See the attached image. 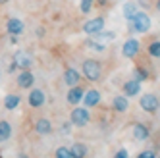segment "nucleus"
<instances>
[{
  "mask_svg": "<svg viewBox=\"0 0 160 158\" xmlns=\"http://www.w3.org/2000/svg\"><path fill=\"white\" fill-rule=\"evenodd\" d=\"M70 126H72V123H64V126L60 127V133L62 135H68V133H70Z\"/></svg>",
  "mask_w": 160,
  "mask_h": 158,
  "instance_id": "obj_30",
  "label": "nucleus"
},
{
  "mask_svg": "<svg viewBox=\"0 0 160 158\" xmlns=\"http://www.w3.org/2000/svg\"><path fill=\"white\" fill-rule=\"evenodd\" d=\"M141 50V42L137 41V39H128L123 42V47H122V54H123V58H135L137 54H139Z\"/></svg>",
  "mask_w": 160,
  "mask_h": 158,
  "instance_id": "obj_10",
  "label": "nucleus"
},
{
  "mask_svg": "<svg viewBox=\"0 0 160 158\" xmlns=\"http://www.w3.org/2000/svg\"><path fill=\"white\" fill-rule=\"evenodd\" d=\"M100 33H102V31H100ZM100 37H102V39H108V41H112V39H116V33H114V31H104Z\"/></svg>",
  "mask_w": 160,
  "mask_h": 158,
  "instance_id": "obj_27",
  "label": "nucleus"
},
{
  "mask_svg": "<svg viewBox=\"0 0 160 158\" xmlns=\"http://www.w3.org/2000/svg\"><path fill=\"white\" fill-rule=\"evenodd\" d=\"M19 102H21V96L18 93H8L4 96V108L6 110H16L19 106Z\"/></svg>",
  "mask_w": 160,
  "mask_h": 158,
  "instance_id": "obj_19",
  "label": "nucleus"
},
{
  "mask_svg": "<svg viewBox=\"0 0 160 158\" xmlns=\"http://www.w3.org/2000/svg\"><path fill=\"white\" fill-rule=\"evenodd\" d=\"M89 121H91L89 108H85V106H75L72 110V114H70V123H72V126H75V127H85Z\"/></svg>",
  "mask_w": 160,
  "mask_h": 158,
  "instance_id": "obj_3",
  "label": "nucleus"
},
{
  "mask_svg": "<svg viewBox=\"0 0 160 158\" xmlns=\"http://www.w3.org/2000/svg\"><path fill=\"white\" fill-rule=\"evenodd\" d=\"M137 73H135V79H137V81H143V79L147 77V73H145V70H135Z\"/></svg>",
  "mask_w": 160,
  "mask_h": 158,
  "instance_id": "obj_28",
  "label": "nucleus"
},
{
  "mask_svg": "<svg viewBox=\"0 0 160 158\" xmlns=\"http://www.w3.org/2000/svg\"><path fill=\"white\" fill-rule=\"evenodd\" d=\"M16 85L19 89H23V91L31 89L33 85H35V75H33V72L31 70H19V73L16 77Z\"/></svg>",
  "mask_w": 160,
  "mask_h": 158,
  "instance_id": "obj_6",
  "label": "nucleus"
},
{
  "mask_svg": "<svg viewBox=\"0 0 160 158\" xmlns=\"http://www.w3.org/2000/svg\"><path fill=\"white\" fill-rule=\"evenodd\" d=\"M139 104H141V108H143L145 112H148V114H154V112L160 108V100H158L156 95L147 93V95H143V96L139 98Z\"/></svg>",
  "mask_w": 160,
  "mask_h": 158,
  "instance_id": "obj_5",
  "label": "nucleus"
},
{
  "mask_svg": "<svg viewBox=\"0 0 160 158\" xmlns=\"http://www.w3.org/2000/svg\"><path fill=\"white\" fill-rule=\"evenodd\" d=\"M147 52H148L151 58H160V41H152L151 44H148Z\"/></svg>",
  "mask_w": 160,
  "mask_h": 158,
  "instance_id": "obj_22",
  "label": "nucleus"
},
{
  "mask_svg": "<svg viewBox=\"0 0 160 158\" xmlns=\"http://www.w3.org/2000/svg\"><path fill=\"white\" fill-rule=\"evenodd\" d=\"M151 25H152L151 16L145 14V12H139V10H137L135 16L129 19V27H131V31H135V33H147L148 29H151Z\"/></svg>",
  "mask_w": 160,
  "mask_h": 158,
  "instance_id": "obj_2",
  "label": "nucleus"
},
{
  "mask_svg": "<svg viewBox=\"0 0 160 158\" xmlns=\"http://www.w3.org/2000/svg\"><path fill=\"white\" fill-rule=\"evenodd\" d=\"M12 62H14V66L18 67V70H31V66H33V58L27 52H23V50H18L14 54Z\"/></svg>",
  "mask_w": 160,
  "mask_h": 158,
  "instance_id": "obj_9",
  "label": "nucleus"
},
{
  "mask_svg": "<svg viewBox=\"0 0 160 158\" xmlns=\"http://www.w3.org/2000/svg\"><path fill=\"white\" fill-rule=\"evenodd\" d=\"M156 10L160 12V0H156Z\"/></svg>",
  "mask_w": 160,
  "mask_h": 158,
  "instance_id": "obj_34",
  "label": "nucleus"
},
{
  "mask_svg": "<svg viewBox=\"0 0 160 158\" xmlns=\"http://www.w3.org/2000/svg\"><path fill=\"white\" fill-rule=\"evenodd\" d=\"M141 6H151V0H139Z\"/></svg>",
  "mask_w": 160,
  "mask_h": 158,
  "instance_id": "obj_31",
  "label": "nucleus"
},
{
  "mask_svg": "<svg viewBox=\"0 0 160 158\" xmlns=\"http://www.w3.org/2000/svg\"><path fill=\"white\" fill-rule=\"evenodd\" d=\"M148 135H151V131H148V127L145 123H135L133 126V139L135 141H147Z\"/></svg>",
  "mask_w": 160,
  "mask_h": 158,
  "instance_id": "obj_17",
  "label": "nucleus"
},
{
  "mask_svg": "<svg viewBox=\"0 0 160 158\" xmlns=\"http://www.w3.org/2000/svg\"><path fill=\"white\" fill-rule=\"evenodd\" d=\"M42 35H44V29L39 27V29H37V37H42Z\"/></svg>",
  "mask_w": 160,
  "mask_h": 158,
  "instance_id": "obj_32",
  "label": "nucleus"
},
{
  "mask_svg": "<svg viewBox=\"0 0 160 158\" xmlns=\"http://www.w3.org/2000/svg\"><path fill=\"white\" fill-rule=\"evenodd\" d=\"M87 47H89L91 50H95V52H104V50H106L104 44H102V42H97V41H89Z\"/></svg>",
  "mask_w": 160,
  "mask_h": 158,
  "instance_id": "obj_25",
  "label": "nucleus"
},
{
  "mask_svg": "<svg viewBox=\"0 0 160 158\" xmlns=\"http://www.w3.org/2000/svg\"><path fill=\"white\" fill-rule=\"evenodd\" d=\"M6 31L10 37H19L25 31V23L19 17H8L6 19Z\"/></svg>",
  "mask_w": 160,
  "mask_h": 158,
  "instance_id": "obj_7",
  "label": "nucleus"
},
{
  "mask_svg": "<svg viewBox=\"0 0 160 158\" xmlns=\"http://www.w3.org/2000/svg\"><path fill=\"white\" fill-rule=\"evenodd\" d=\"M93 4H95V0H81V4H79V10H81L83 14H89L91 10H93Z\"/></svg>",
  "mask_w": 160,
  "mask_h": 158,
  "instance_id": "obj_24",
  "label": "nucleus"
},
{
  "mask_svg": "<svg viewBox=\"0 0 160 158\" xmlns=\"http://www.w3.org/2000/svg\"><path fill=\"white\" fill-rule=\"evenodd\" d=\"M44 102H47V93H44L42 89L31 87L29 89V95H27V104L31 108H42Z\"/></svg>",
  "mask_w": 160,
  "mask_h": 158,
  "instance_id": "obj_4",
  "label": "nucleus"
},
{
  "mask_svg": "<svg viewBox=\"0 0 160 158\" xmlns=\"http://www.w3.org/2000/svg\"><path fill=\"white\" fill-rule=\"evenodd\" d=\"M137 158H156V152L148 149V151H143V152H141L139 156H137Z\"/></svg>",
  "mask_w": 160,
  "mask_h": 158,
  "instance_id": "obj_26",
  "label": "nucleus"
},
{
  "mask_svg": "<svg viewBox=\"0 0 160 158\" xmlns=\"http://www.w3.org/2000/svg\"><path fill=\"white\" fill-rule=\"evenodd\" d=\"M135 12H137V2H125L123 4V16L128 21L135 16Z\"/></svg>",
  "mask_w": 160,
  "mask_h": 158,
  "instance_id": "obj_21",
  "label": "nucleus"
},
{
  "mask_svg": "<svg viewBox=\"0 0 160 158\" xmlns=\"http://www.w3.org/2000/svg\"><path fill=\"white\" fill-rule=\"evenodd\" d=\"M114 158H128V151H125V149H120Z\"/></svg>",
  "mask_w": 160,
  "mask_h": 158,
  "instance_id": "obj_29",
  "label": "nucleus"
},
{
  "mask_svg": "<svg viewBox=\"0 0 160 158\" xmlns=\"http://www.w3.org/2000/svg\"><path fill=\"white\" fill-rule=\"evenodd\" d=\"M83 93H85V89L81 85H75V87H70V91H68V96L66 100L70 102L72 106H77L79 102H81V98H83Z\"/></svg>",
  "mask_w": 160,
  "mask_h": 158,
  "instance_id": "obj_13",
  "label": "nucleus"
},
{
  "mask_svg": "<svg viewBox=\"0 0 160 158\" xmlns=\"http://www.w3.org/2000/svg\"><path fill=\"white\" fill-rule=\"evenodd\" d=\"M141 93V81L137 79H129V81L123 83V95L125 96H137Z\"/></svg>",
  "mask_w": 160,
  "mask_h": 158,
  "instance_id": "obj_15",
  "label": "nucleus"
},
{
  "mask_svg": "<svg viewBox=\"0 0 160 158\" xmlns=\"http://www.w3.org/2000/svg\"><path fill=\"white\" fill-rule=\"evenodd\" d=\"M0 81H2V67H0Z\"/></svg>",
  "mask_w": 160,
  "mask_h": 158,
  "instance_id": "obj_35",
  "label": "nucleus"
},
{
  "mask_svg": "<svg viewBox=\"0 0 160 158\" xmlns=\"http://www.w3.org/2000/svg\"><path fill=\"white\" fill-rule=\"evenodd\" d=\"M19 158H29V156H25V154H19Z\"/></svg>",
  "mask_w": 160,
  "mask_h": 158,
  "instance_id": "obj_36",
  "label": "nucleus"
},
{
  "mask_svg": "<svg viewBox=\"0 0 160 158\" xmlns=\"http://www.w3.org/2000/svg\"><path fill=\"white\" fill-rule=\"evenodd\" d=\"M81 75L87 81H98L102 77V64L95 58H87L81 64Z\"/></svg>",
  "mask_w": 160,
  "mask_h": 158,
  "instance_id": "obj_1",
  "label": "nucleus"
},
{
  "mask_svg": "<svg viewBox=\"0 0 160 158\" xmlns=\"http://www.w3.org/2000/svg\"><path fill=\"white\" fill-rule=\"evenodd\" d=\"M83 31L87 35H98L100 31H104V17H93V19H87L85 25H83Z\"/></svg>",
  "mask_w": 160,
  "mask_h": 158,
  "instance_id": "obj_8",
  "label": "nucleus"
},
{
  "mask_svg": "<svg viewBox=\"0 0 160 158\" xmlns=\"http://www.w3.org/2000/svg\"><path fill=\"white\" fill-rule=\"evenodd\" d=\"M87 152H89V146L85 145V143H73L72 146H70V154H72V158H85L87 156Z\"/></svg>",
  "mask_w": 160,
  "mask_h": 158,
  "instance_id": "obj_18",
  "label": "nucleus"
},
{
  "mask_svg": "<svg viewBox=\"0 0 160 158\" xmlns=\"http://www.w3.org/2000/svg\"><path fill=\"white\" fill-rule=\"evenodd\" d=\"M33 129L37 135H50L52 133V121L48 118H39L33 123Z\"/></svg>",
  "mask_w": 160,
  "mask_h": 158,
  "instance_id": "obj_12",
  "label": "nucleus"
},
{
  "mask_svg": "<svg viewBox=\"0 0 160 158\" xmlns=\"http://www.w3.org/2000/svg\"><path fill=\"white\" fill-rule=\"evenodd\" d=\"M112 108L114 110H116V112H125V110H128L129 108V102H128V96H114V100H112Z\"/></svg>",
  "mask_w": 160,
  "mask_h": 158,
  "instance_id": "obj_20",
  "label": "nucleus"
},
{
  "mask_svg": "<svg viewBox=\"0 0 160 158\" xmlns=\"http://www.w3.org/2000/svg\"><path fill=\"white\" fill-rule=\"evenodd\" d=\"M79 81H81V72H77L75 67H66V72H64V83L68 87H75V85H79Z\"/></svg>",
  "mask_w": 160,
  "mask_h": 158,
  "instance_id": "obj_14",
  "label": "nucleus"
},
{
  "mask_svg": "<svg viewBox=\"0 0 160 158\" xmlns=\"http://www.w3.org/2000/svg\"><path fill=\"white\" fill-rule=\"evenodd\" d=\"M10 0H0V6H4V4H8Z\"/></svg>",
  "mask_w": 160,
  "mask_h": 158,
  "instance_id": "obj_33",
  "label": "nucleus"
},
{
  "mask_svg": "<svg viewBox=\"0 0 160 158\" xmlns=\"http://www.w3.org/2000/svg\"><path fill=\"white\" fill-rule=\"evenodd\" d=\"M81 102L85 108H95L100 104V93L97 91V89H89V91L83 93V98H81Z\"/></svg>",
  "mask_w": 160,
  "mask_h": 158,
  "instance_id": "obj_11",
  "label": "nucleus"
},
{
  "mask_svg": "<svg viewBox=\"0 0 160 158\" xmlns=\"http://www.w3.org/2000/svg\"><path fill=\"white\" fill-rule=\"evenodd\" d=\"M12 133H14L12 123H10L8 120H0V143L10 141L12 139Z\"/></svg>",
  "mask_w": 160,
  "mask_h": 158,
  "instance_id": "obj_16",
  "label": "nucleus"
},
{
  "mask_svg": "<svg viewBox=\"0 0 160 158\" xmlns=\"http://www.w3.org/2000/svg\"><path fill=\"white\" fill-rule=\"evenodd\" d=\"M54 158H72L70 146H58V149L54 151Z\"/></svg>",
  "mask_w": 160,
  "mask_h": 158,
  "instance_id": "obj_23",
  "label": "nucleus"
}]
</instances>
